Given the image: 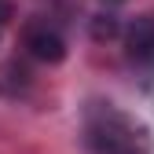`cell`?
<instances>
[{
	"label": "cell",
	"instance_id": "6da1fadb",
	"mask_svg": "<svg viewBox=\"0 0 154 154\" xmlns=\"http://www.w3.org/2000/svg\"><path fill=\"white\" fill-rule=\"evenodd\" d=\"M125 48L136 63H154V15H140L125 33Z\"/></svg>",
	"mask_w": 154,
	"mask_h": 154
},
{
	"label": "cell",
	"instance_id": "7a4b0ae2",
	"mask_svg": "<svg viewBox=\"0 0 154 154\" xmlns=\"http://www.w3.org/2000/svg\"><path fill=\"white\" fill-rule=\"evenodd\" d=\"M26 48L33 59H41V63H63L66 59V44H63V37L55 33V29H44V26H37L26 33Z\"/></svg>",
	"mask_w": 154,
	"mask_h": 154
},
{
	"label": "cell",
	"instance_id": "3957f363",
	"mask_svg": "<svg viewBox=\"0 0 154 154\" xmlns=\"http://www.w3.org/2000/svg\"><path fill=\"white\" fill-rule=\"evenodd\" d=\"M15 15V4H11V0H0V29H4L8 26V18Z\"/></svg>",
	"mask_w": 154,
	"mask_h": 154
},
{
	"label": "cell",
	"instance_id": "277c9868",
	"mask_svg": "<svg viewBox=\"0 0 154 154\" xmlns=\"http://www.w3.org/2000/svg\"><path fill=\"white\" fill-rule=\"evenodd\" d=\"M106 4H121V0H106Z\"/></svg>",
	"mask_w": 154,
	"mask_h": 154
}]
</instances>
